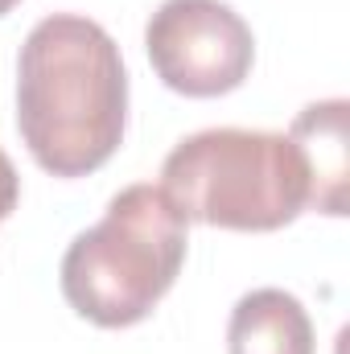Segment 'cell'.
I'll use <instances>...</instances> for the list:
<instances>
[{
    "label": "cell",
    "instance_id": "cell-1",
    "mask_svg": "<svg viewBox=\"0 0 350 354\" xmlns=\"http://www.w3.org/2000/svg\"><path fill=\"white\" fill-rule=\"evenodd\" d=\"M128 124V71L111 33L79 12L37 21L17 58V128L54 177L107 165Z\"/></svg>",
    "mask_w": 350,
    "mask_h": 354
},
{
    "label": "cell",
    "instance_id": "cell-6",
    "mask_svg": "<svg viewBox=\"0 0 350 354\" xmlns=\"http://www.w3.org/2000/svg\"><path fill=\"white\" fill-rule=\"evenodd\" d=\"M231 354H313L309 309L284 288H252L227 322Z\"/></svg>",
    "mask_w": 350,
    "mask_h": 354
},
{
    "label": "cell",
    "instance_id": "cell-7",
    "mask_svg": "<svg viewBox=\"0 0 350 354\" xmlns=\"http://www.w3.org/2000/svg\"><path fill=\"white\" fill-rule=\"evenodd\" d=\"M17 198H21V177H17L12 161H8L4 149H0V223L17 210Z\"/></svg>",
    "mask_w": 350,
    "mask_h": 354
},
{
    "label": "cell",
    "instance_id": "cell-4",
    "mask_svg": "<svg viewBox=\"0 0 350 354\" xmlns=\"http://www.w3.org/2000/svg\"><path fill=\"white\" fill-rule=\"evenodd\" d=\"M145 50L169 91L214 99L243 87L256 37L252 25L223 0H165L145 25Z\"/></svg>",
    "mask_w": 350,
    "mask_h": 354
},
{
    "label": "cell",
    "instance_id": "cell-5",
    "mask_svg": "<svg viewBox=\"0 0 350 354\" xmlns=\"http://www.w3.org/2000/svg\"><path fill=\"white\" fill-rule=\"evenodd\" d=\"M347 99H322L309 103L288 136L301 145L305 161H309V177H313V198L309 206L322 214L342 218L347 214V189H350V161H347Z\"/></svg>",
    "mask_w": 350,
    "mask_h": 354
},
{
    "label": "cell",
    "instance_id": "cell-3",
    "mask_svg": "<svg viewBox=\"0 0 350 354\" xmlns=\"http://www.w3.org/2000/svg\"><path fill=\"white\" fill-rule=\"evenodd\" d=\"M161 189L185 223L227 231H280L313 198L301 145L284 132L206 128L161 165Z\"/></svg>",
    "mask_w": 350,
    "mask_h": 354
},
{
    "label": "cell",
    "instance_id": "cell-8",
    "mask_svg": "<svg viewBox=\"0 0 350 354\" xmlns=\"http://www.w3.org/2000/svg\"><path fill=\"white\" fill-rule=\"evenodd\" d=\"M12 4H21V0H0V17H4V12H8Z\"/></svg>",
    "mask_w": 350,
    "mask_h": 354
},
{
    "label": "cell",
    "instance_id": "cell-2",
    "mask_svg": "<svg viewBox=\"0 0 350 354\" xmlns=\"http://www.w3.org/2000/svg\"><path fill=\"white\" fill-rule=\"evenodd\" d=\"M185 264V218L161 185L120 189L62 256V297L103 330L145 322Z\"/></svg>",
    "mask_w": 350,
    "mask_h": 354
}]
</instances>
